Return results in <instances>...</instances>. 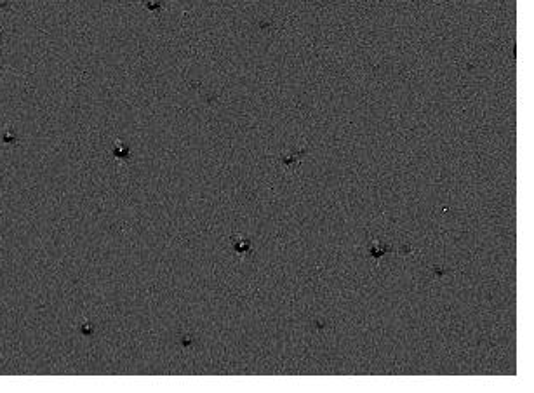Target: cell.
Wrapping results in <instances>:
<instances>
[{"instance_id": "6da1fadb", "label": "cell", "mask_w": 534, "mask_h": 393, "mask_svg": "<svg viewBox=\"0 0 534 393\" xmlns=\"http://www.w3.org/2000/svg\"><path fill=\"white\" fill-rule=\"evenodd\" d=\"M231 247H233L235 254H237L238 258L253 256V243L244 237H231Z\"/></svg>"}, {"instance_id": "7a4b0ae2", "label": "cell", "mask_w": 534, "mask_h": 393, "mask_svg": "<svg viewBox=\"0 0 534 393\" xmlns=\"http://www.w3.org/2000/svg\"><path fill=\"white\" fill-rule=\"evenodd\" d=\"M367 251H369V256L378 261V259L381 258L383 254L390 253V251H392V245H388V243H383L381 240H379V238H374V240H371V243L367 245Z\"/></svg>"}]
</instances>
